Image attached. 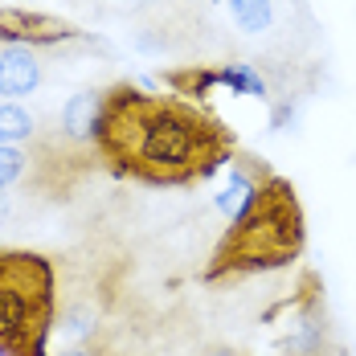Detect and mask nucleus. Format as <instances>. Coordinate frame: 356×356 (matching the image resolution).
<instances>
[{
  "mask_svg": "<svg viewBox=\"0 0 356 356\" xmlns=\"http://www.w3.org/2000/svg\"><path fill=\"white\" fill-rule=\"evenodd\" d=\"M95 152L115 177L147 188H188L221 172L238 140L225 119L180 95H147L131 82L103 90Z\"/></svg>",
  "mask_w": 356,
  "mask_h": 356,
  "instance_id": "nucleus-1",
  "label": "nucleus"
},
{
  "mask_svg": "<svg viewBox=\"0 0 356 356\" xmlns=\"http://www.w3.org/2000/svg\"><path fill=\"white\" fill-rule=\"evenodd\" d=\"M303 246H307L303 201H299L291 180L270 172L258 184V193L250 197V205L217 238L213 254L201 270V283L234 286L242 279H254V275L295 266L303 258Z\"/></svg>",
  "mask_w": 356,
  "mask_h": 356,
  "instance_id": "nucleus-2",
  "label": "nucleus"
},
{
  "mask_svg": "<svg viewBox=\"0 0 356 356\" xmlns=\"http://www.w3.org/2000/svg\"><path fill=\"white\" fill-rule=\"evenodd\" d=\"M58 275L37 250L0 246V356H49Z\"/></svg>",
  "mask_w": 356,
  "mask_h": 356,
  "instance_id": "nucleus-3",
  "label": "nucleus"
},
{
  "mask_svg": "<svg viewBox=\"0 0 356 356\" xmlns=\"http://www.w3.org/2000/svg\"><path fill=\"white\" fill-rule=\"evenodd\" d=\"M275 356H344L332 312H327L323 279L316 270H303L295 291H291V299L283 303Z\"/></svg>",
  "mask_w": 356,
  "mask_h": 356,
  "instance_id": "nucleus-4",
  "label": "nucleus"
},
{
  "mask_svg": "<svg viewBox=\"0 0 356 356\" xmlns=\"http://www.w3.org/2000/svg\"><path fill=\"white\" fill-rule=\"evenodd\" d=\"M168 86H177V95H209L213 86H229L234 95H250V99H275V82L266 70L250 66V62H225V66H184V70L164 74Z\"/></svg>",
  "mask_w": 356,
  "mask_h": 356,
  "instance_id": "nucleus-5",
  "label": "nucleus"
},
{
  "mask_svg": "<svg viewBox=\"0 0 356 356\" xmlns=\"http://www.w3.org/2000/svg\"><path fill=\"white\" fill-rule=\"evenodd\" d=\"M66 41H82V29H74L70 21L33 13V8H13L0 4V45H29V49H54Z\"/></svg>",
  "mask_w": 356,
  "mask_h": 356,
  "instance_id": "nucleus-6",
  "label": "nucleus"
},
{
  "mask_svg": "<svg viewBox=\"0 0 356 356\" xmlns=\"http://www.w3.org/2000/svg\"><path fill=\"white\" fill-rule=\"evenodd\" d=\"M45 78L41 49L29 45H0V103H17L25 95H33Z\"/></svg>",
  "mask_w": 356,
  "mask_h": 356,
  "instance_id": "nucleus-7",
  "label": "nucleus"
},
{
  "mask_svg": "<svg viewBox=\"0 0 356 356\" xmlns=\"http://www.w3.org/2000/svg\"><path fill=\"white\" fill-rule=\"evenodd\" d=\"M275 168L266 164V160H258V156H234L229 160V177H225V188L217 193V209H221V217H225V225L234 221V217L242 213L250 205V197L258 193V184L270 177Z\"/></svg>",
  "mask_w": 356,
  "mask_h": 356,
  "instance_id": "nucleus-8",
  "label": "nucleus"
},
{
  "mask_svg": "<svg viewBox=\"0 0 356 356\" xmlns=\"http://www.w3.org/2000/svg\"><path fill=\"white\" fill-rule=\"evenodd\" d=\"M234 29L250 41H266L279 29V4L275 0H225Z\"/></svg>",
  "mask_w": 356,
  "mask_h": 356,
  "instance_id": "nucleus-9",
  "label": "nucleus"
},
{
  "mask_svg": "<svg viewBox=\"0 0 356 356\" xmlns=\"http://www.w3.org/2000/svg\"><path fill=\"white\" fill-rule=\"evenodd\" d=\"M99 107H103V90H78L70 103L62 107V140H70V143L95 140Z\"/></svg>",
  "mask_w": 356,
  "mask_h": 356,
  "instance_id": "nucleus-10",
  "label": "nucleus"
},
{
  "mask_svg": "<svg viewBox=\"0 0 356 356\" xmlns=\"http://www.w3.org/2000/svg\"><path fill=\"white\" fill-rule=\"evenodd\" d=\"M37 119L21 103H0V147L4 143H33Z\"/></svg>",
  "mask_w": 356,
  "mask_h": 356,
  "instance_id": "nucleus-11",
  "label": "nucleus"
},
{
  "mask_svg": "<svg viewBox=\"0 0 356 356\" xmlns=\"http://www.w3.org/2000/svg\"><path fill=\"white\" fill-rule=\"evenodd\" d=\"M33 164H37V156L29 143H4L0 147V193H8Z\"/></svg>",
  "mask_w": 356,
  "mask_h": 356,
  "instance_id": "nucleus-12",
  "label": "nucleus"
},
{
  "mask_svg": "<svg viewBox=\"0 0 356 356\" xmlns=\"http://www.w3.org/2000/svg\"><path fill=\"white\" fill-rule=\"evenodd\" d=\"M62 356H111V353L99 348V344H74V348H66Z\"/></svg>",
  "mask_w": 356,
  "mask_h": 356,
  "instance_id": "nucleus-13",
  "label": "nucleus"
},
{
  "mask_svg": "<svg viewBox=\"0 0 356 356\" xmlns=\"http://www.w3.org/2000/svg\"><path fill=\"white\" fill-rule=\"evenodd\" d=\"M197 356H242V353H234V348H225V344H213V348H205V353H197Z\"/></svg>",
  "mask_w": 356,
  "mask_h": 356,
  "instance_id": "nucleus-14",
  "label": "nucleus"
},
{
  "mask_svg": "<svg viewBox=\"0 0 356 356\" xmlns=\"http://www.w3.org/2000/svg\"><path fill=\"white\" fill-rule=\"evenodd\" d=\"M131 4H136V8H168L172 0H131Z\"/></svg>",
  "mask_w": 356,
  "mask_h": 356,
  "instance_id": "nucleus-15",
  "label": "nucleus"
},
{
  "mask_svg": "<svg viewBox=\"0 0 356 356\" xmlns=\"http://www.w3.org/2000/svg\"><path fill=\"white\" fill-rule=\"evenodd\" d=\"M4 217H8V193H0V225H4Z\"/></svg>",
  "mask_w": 356,
  "mask_h": 356,
  "instance_id": "nucleus-16",
  "label": "nucleus"
}]
</instances>
